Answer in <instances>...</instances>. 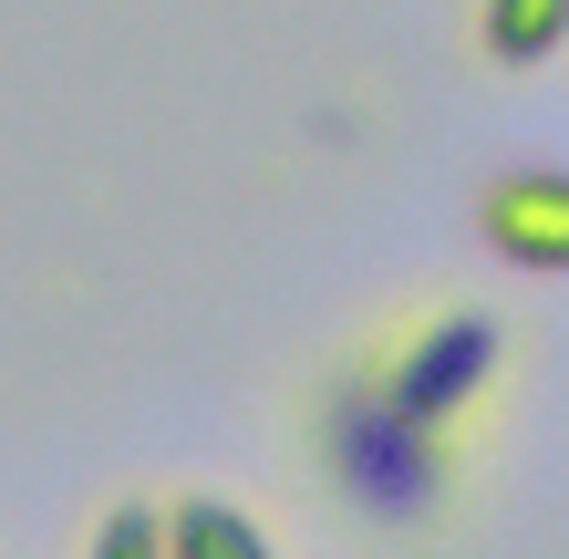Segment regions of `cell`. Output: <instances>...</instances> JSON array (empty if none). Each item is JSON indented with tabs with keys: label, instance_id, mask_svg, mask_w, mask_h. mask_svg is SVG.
<instances>
[{
	"label": "cell",
	"instance_id": "cell-2",
	"mask_svg": "<svg viewBox=\"0 0 569 559\" xmlns=\"http://www.w3.org/2000/svg\"><path fill=\"white\" fill-rule=\"evenodd\" d=\"M497 352H508V342H497L487 311H435V321H415V332L373 363V383H383L415 425L446 436V425H466V415H477V393L497 383Z\"/></svg>",
	"mask_w": 569,
	"mask_h": 559
},
{
	"label": "cell",
	"instance_id": "cell-1",
	"mask_svg": "<svg viewBox=\"0 0 569 559\" xmlns=\"http://www.w3.org/2000/svg\"><path fill=\"white\" fill-rule=\"evenodd\" d=\"M331 467H342L352 498H373V508H393V518H415V508L446 498V436L415 425L373 373L331 405Z\"/></svg>",
	"mask_w": 569,
	"mask_h": 559
},
{
	"label": "cell",
	"instance_id": "cell-4",
	"mask_svg": "<svg viewBox=\"0 0 569 559\" xmlns=\"http://www.w3.org/2000/svg\"><path fill=\"white\" fill-rule=\"evenodd\" d=\"M166 559H270V539L228 498H177L166 508Z\"/></svg>",
	"mask_w": 569,
	"mask_h": 559
},
{
	"label": "cell",
	"instance_id": "cell-6",
	"mask_svg": "<svg viewBox=\"0 0 569 559\" xmlns=\"http://www.w3.org/2000/svg\"><path fill=\"white\" fill-rule=\"evenodd\" d=\"M83 559H166V518H156V508H114L104 529H93Z\"/></svg>",
	"mask_w": 569,
	"mask_h": 559
},
{
	"label": "cell",
	"instance_id": "cell-3",
	"mask_svg": "<svg viewBox=\"0 0 569 559\" xmlns=\"http://www.w3.org/2000/svg\"><path fill=\"white\" fill-rule=\"evenodd\" d=\"M477 228H487V249L508 259V270H569V167H508V177H487L477 197Z\"/></svg>",
	"mask_w": 569,
	"mask_h": 559
},
{
	"label": "cell",
	"instance_id": "cell-5",
	"mask_svg": "<svg viewBox=\"0 0 569 559\" xmlns=\"http://www.w3.org/2000/svg\"><path fill=\"white\" fill-rule=\"evenodd\" d=\"M477 42H487V62L528 73V62H549L569 42V0H487V11H477Z\"/></svg>",
	"mask_w": 569,
	"mask_h": 559
}]
</instances>
